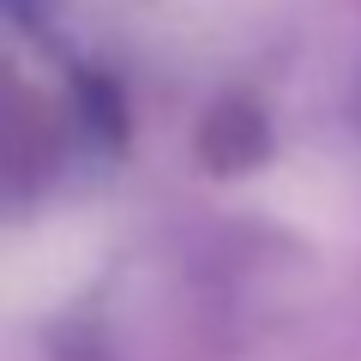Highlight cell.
Returning <instances> with one entry per match:
<instances>
[{"label": "cell", "instance_id": "cell-1", "mask_svg": "<svg viewBox=\"0 0 361 361\" xmlns=\"http://www.w3.org/2000/svg\"><path fill=\"white\" fill-rule=\"evenodd\" d=\"M253 199L277 223L313 241H355L361 235V163L331 151H295L253 180Z\"/></svg>", "mask_w": 361, "mask_h": 361}]
</instances>
